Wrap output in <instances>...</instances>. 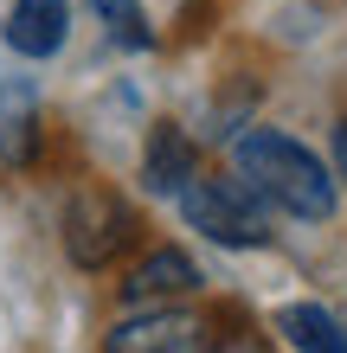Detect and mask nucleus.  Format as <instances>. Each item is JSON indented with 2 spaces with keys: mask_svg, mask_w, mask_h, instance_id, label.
<instances>
[{
  "mask_svg": "<svg viewBox=\"0 0 347 353\" xmlns=\"http://www.w3.org/2000/svg\"><path fill=\"white\" fill-rule=\"evenodd\" d=\"M321 161H328V174H335V186L347 193V110L335 116V135H328V154H321Z\"/></svg>",
  "mask_w": 347,
  "mask_h": 353,
  "instance_id": "f8f14e48",
  "label": "nucleus"
},
{
  "mask_svg": "<svg viewBox=\"0 0 347 353\" xmlns=\"http://www.w3.org/2000/svg\"><path fill=\"white\" fill-rule=\"evenodd\" d=\"M116 289L129 308H187L206 289V270L193 263L187 244H148V251H135V263L122 270Z\"/></svg>",
  "mask_w": 347,
  "mask_h": 353,
  "instance_id": "20e7f679",
  "label": "nucleus"
},
{
  "mask_svg": "<svg viewBox=\"0 0 347 353\" xmlns=\"http://www.w3.org/2000/svg\"><path fill=\"white\" fill-rule=\"evenodd\" d=\"M71 26H77L71 0H7V13H0V46L13 58H26V65H52V58L71 46Z\"/></svg>",
  "mask_w": 347,
  "mask_h": 353,
  "instance_id": "39448f33",
  "label": "nucleus"
},
{
  "mask_svg": "<svg viewBox=\"0 0 347 353\" xmlns=\"http://www.w3.org/2000/svg\"><path fill=\"white\" fill-rule=\"evenodd\" d=\"M270 327L283 334L290 353H347V321L328 302H283L270 315Z\"/></svg>",
  "mask_w": 347,
  "mask_h": 353,
  "instance_id": "1a4fd4ad",
  "label": "nucleus"
},
{
  "mask_svg": "<svg viewBox=\"0 0 347 353\" xmlns=\"http://www.w3.org/2000/svg\"><path fill=\"white\" fill-rule=\"evenodd\" d=\"M232 154V180H244L257 193L264 212H283L296 225H328L341 212V186L302 135L290 129H270V122H251L226 141Z\"/></svg>",
  "mask_w": 347,
  "mask_h": 353,
  "instance_id": "f257e3e1",
  "label": "nucleus"
},
{
  "mask_svg": "<svg viewBox=\"0 0 347 353\" xmlns=\"http://www.w3.org/2000/svg\"><path fill=\"white\" fill-rule=\"evenodd\" d=\"M199 174L206 168H199L193 129H180V122H148V135H141V193L174 205Z\"/></svg>",
  "mask_w": 347,
  "mask_h": 353,
  "instance_id": "423d86ee",
  "label": "nucleus"
},
{
  "mask_svg": "<svg viewBox=\"0 0 347 353\" xmlns=\"http://www.w3.org/2000/svg\"><path fill=\"white\" fill-rule=\"evenodd\" d=\"M341 321H347V315H341Z\"/></svg>",
  "mask_w": 347,
  "mask_h": 353,
  "instance_id": "ddd939ff",
  "label": "nucleus"
},
{
  "mask_svg": "<svg viewBox=\"0 0 347 353\" xmlns=\"http://www.w3.org/2000/svg\"><path fill=\"white\" fill-rule=\"evenodd\" d=\"M84 7L97 13V26L110 32V46L122 52H155V19L141 0H84Z\"/></svg>",
  "mask_w": 347,
  "mask_h": 353,
  "instance_id": "9b49d317",
  "label": "nucleus"
},
{
  "mask_svg": "<svg viewBox=\"0 0 347 353\" xmlns=\"http://www.w3.org/2000/svg\"><path fill=\"white\" fill-rule=\"evenodd\" d=\"M148 225H141V205L129 193H116L110 180H84L71 186V199L58 205V244H65V263L84 270V276H103L122 257L141 251Z\"/></svg>",
  "mask_w": 347,
  "mask_h": 353,
  "instance_id": "f03ea898",
  "label": "nucleus"
},
{
  "mask_svg": "<svg viewBox=\"0 0 347 353\" xmlns=\"http://www.w3.org/2000/svg\"><path fill=\"white\" fill-rule=\"evenodd\" d=\"M187 353H264L251 308H244V302L193 308V341H187Z\"/></svg>",
  "mask_w": 347,
  "mask_h": 353,
  "instance_id": "9d476101",
  "label": "nucleus"
},
{
  "mask_svg": "<svg viewBox=\"0 0 347 353\" xmlns=\"http://www.w3.org/2000/svg\"><path fill=\"white\" fill-rule=\"evenodd\" d=\"M46 148V90L32 77H0V168L26 174Z\"/></svg>",
  "mask_w": 347,
  "mask_h": 353,
  "instance_id": "0eeeda50",
  "label": "nucleus"
},
{
  "mask_svg": "<svg viewBox=\"0 0 347 353\" xmlns=\"http://www.w3.org/2000/svg\"><path fill=\"white\" fill-rule=\"evenodd\" d=\"M174 212L187 232H199L219 251H264L270 244V212L257 205V193L232 174H199L187 193L174 199Z\"/></svg>",
  "mask_w": 347,
  "mask_h": 353,
  "instance_id": "7ed1b4c3",
  "label": "nucleus"
},
{
  "mask_svg": "<svg viewBox=\"0 0 347 353\" xmlns=\"http://www.w3.org/2000/svg\"><path fill=\"white\" fill-rule=\"evenodd\" d=\"M193 341V308H129L103 327L97 353H187Z\"/></svg>",
  "mask_w": 347,
  "mask_h": 353,
  "instance_id": "6e6552de",
  "label": "nucleus"
}]
</instances>
